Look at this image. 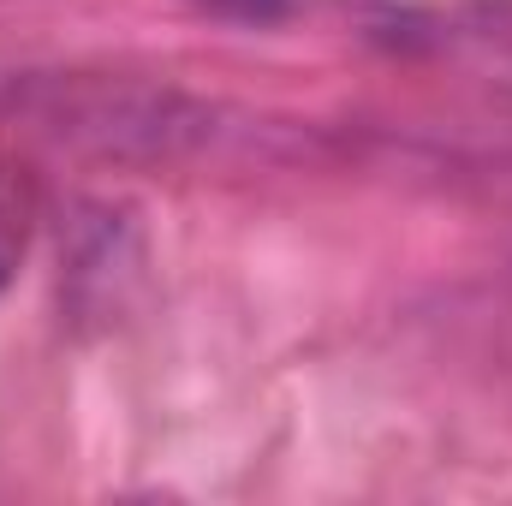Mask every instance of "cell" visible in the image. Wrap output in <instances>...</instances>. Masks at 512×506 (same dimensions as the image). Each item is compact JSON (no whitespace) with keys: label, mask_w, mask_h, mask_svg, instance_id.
<instances>
[{"label":"cell","mask_w":512,"mask_h":506,"mask_svg":"<svg viewBox=\"0 0 512 506\" xmlns=\"http://www.w3.org/2000/svg\"><path fill=\"white\" fill-rule=\"evenodd\" d=\"M221 6H227V0H221ZM233 6H239V12H274L280 0H233Z\"/></svg>","instance_id":"obj_3"},{"label":"cell","mask_w":512,"mask_h":506,"mask_svg":"<svg viewBox=\"0 0 512 506\" xmlns=\"http://www.w3.org/2000/svg\"><path fill=\"white\" fill-rule=\"evenodd\" d=\"M54 131L102 149V155H173L209 137V108L173 96V90H149V84H78V90H54L48 108Z\"/></svg>","instance_id":"obj_1"},{"label":"cell","mask_w":512,"mask_h":506,"mask_svg":"<svg viewBox=\"0 0 512 506\" xmlns=\"http://www.w3.org/2000/svg\"><path fill=\"white\" fill-rule=\"evenodd\" d=\"M36 215H42V191H36L30 167L0 161V286L12 280V268L24 262V251H30Z\"/></svg>","instance_id":"obj_2"}]
</instances>
